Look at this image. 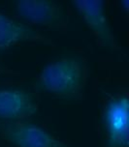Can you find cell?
Instances as JSON below:
<instances>
[{
  "label": "cell",
  "mask_w": 129,
  "mask_h": 147,
  "mask_svg": "<svg viewBox=\"0 0 129 147\" xmlns=\"http://www.w3.org/2000/svg\"><path fill=\"white\" fill-rule=\"evenodd\" d=\"M86 73V64L81 58L55 59L42 69L37 78L36 87L60 98H76L85 85Z\"/></svg>",
  "instance_id": "obj_1"
},
{
  "label": "cell",
  "mask_w": 129,
  "mask_h": 147,
  "mask_svg": "<svg viewBox=\"0 0 129 147\" xmlns=\"http://www.w3.org/2000/svg\"><path fill=\"white\" fill-rule=\"evenodd\" d=\"M0 134L14 147H70L46 129L26 120L4 123Z\"/></svg>",
  "instance_id": "obj_2"
},
{
  "label": "cell",
  "mask_w": 129,
  "mask_h": 147,
  "mask_svg": "<svg viewBox=\"0 0 129 147\" xmlns=\"http://www.w3.org/2000/svg\"><path fill=\"white\" fill-rule=\"evenodd\" d=\"M129 101L122 95L113 98L104 109L103 123L108 147H129Z\"/></svg>",
  "instance_id": "obj_3"
},
{
  "label": "cell",
  "mask_w": 129,
  "mask_h": 147,
  "mask_svg": "<svg viewBox=\"0 0 129 147\" xmlns=\"http://www.w3.org/2000/svg\"><path fill=\"white\" fill-rule=\"evenodd\" d=\"M15 5L18 15L34 24L60 28L67 22L66 9L54 0H18Z\"/></svg>",
  "instance_id": "obj_4"
},
{
  "label": "cell",
  "mask_w": 129,
  "mask_h": 147,
  "mask_svg": "<svg viewBox=\"0 0 129 147\" xmlns=\"http://www.w3.org/2000/svg\"><path fill=\"white\" fill-rule=\"evenodd\" d=\"M80 17L105 48L115 49L117 41L108 20L103 0H73Z\"/></svg>",
  "instance_id": "obj_5"
},
{
  "label": "cell",
  "mask_w": 129,
  "mask_h": 147,
  "mask_svg": "<svg viewBox=\"0 0 129 147\" xmlns=\"http://www.w3.org/2000/svg\"><path fill=\"white\" fill-rule=\"evenodd\" d=\"M37 111L38 106L30 92L20 88H0V119L23 121Z\"/></svg>",
  "instance_id": "obj_6"
},
{
  "label": "cell",
  "mask_w": 129,
  "mask_h": 147,
  "mask_svg": "<svg viewBox=\"0 0 129 147\" xmlns=\"http://www.w3.org/2000/svg\"><path fill=\"white\" fill-rule=\"evenodd\" d=\"M28 41L47 42V38L32 26L24 24L0 11V49H7Z\"/></svg>",
  "instance_id": "obj_7"
},
{
  "label": "cell",
  "mask_w": 129,
  "mask_h": 147,
  "mask_svg": "<svg viewBox=\"0 0 129 147\" xmlns=\"http://www.w3.org/2000/svg\"><path fill=\"white\" fill-rule=\"evenodd\" d=\"M1 69H2V68H1V65H0V71H1Z\"/></svg>",
  "instance_id": "obj_8"
}]
</instances>
